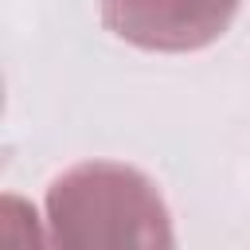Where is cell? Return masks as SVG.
I'll list each match as a JSON object with an SVG mask.
<instances>
[{
	"label": "cell",
	"instance_id": "cell-1",
	"mask_svg": "<svg viewBox=\"0 0 250 250\" xmlns=\"http://www.w3.org/2000/svg\"><path fill=\"white\" fill-rule=\"evenodd\" d=\"M51 246L62 250H164L172 219L156 184L113 160L62 172L47 188Z\"/></svg>",
	"mask_w": 250,
	"mask_h": 250
},
{
	"label": "cell",
	"instance_id": "cell-2",
	"mask_svg": "<svg viewBox=\"0 0 250 250\" xmlns=\"http://www.w3.org/2000/svg\"><path fill=\"white\" fill-rule=\"evenodd\" d=\"M238 0H102L105 27L145 51H199L215 43Z\"/></svg>",
	"mask_w": 250,
	"mask_h": 250
}]
</instances>
